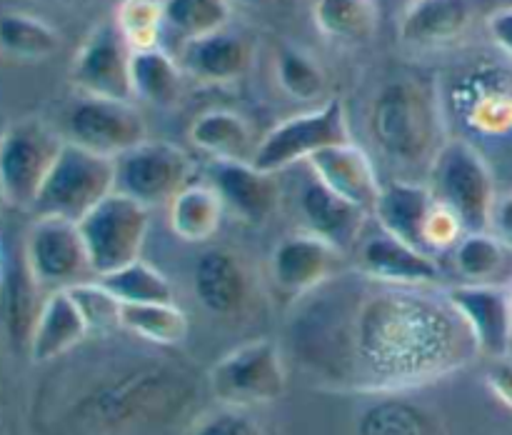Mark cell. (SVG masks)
<instances>
[{
	"label": "cell",
	"mask_w": 512,
	"mask_h": 435,
	"mask_svg": "<svg viewBox=\"0 0 512 435\" xmlns=\"http://www.w3.org/2000/svg\"><path fill=\"white\" fill-rule=\"evenodd\" d=\"M120 328L158 345H180L188 338V315L173 303H123Z\"/></svg>",
	"instance_id": "obj_30"
},
{
	"label": "cell",
	"mask_w": 512,
	"mask_h": 435,
	"mask_svg": "<svg viewBox=\"0 0 512 435\" xmlns=\"http://www.w3.org/2000/svg\"><path fill=\"white\" fill-rule=\"evenodd\" d=\"M130 45L115 20L95 25L73 58L70 80L83 95L110 100H133L130 83Z\"/></svg>",
	"instance_id": "obj_12"
},
{
	"label": "cell",
	"mask_w": 512,
	"mask_h": 435,
	"mask_svg": "<svg viewBox=\"0 0 512 435\" xmlns=\"http://www.w3.org/2000/svg\"><path fill=\"white\" fill-rule=\"evenodd\" d=\"M433 193L448 205L468 233L490 230L498 203L495 175L478 145L465 138H450L433 158Z\"/></svg>",
	"instance_id": "obj_4"
},
{
	"label": "cell",
	"mask_w": 512,
	"mask_h": 435,
	"mask_svg": "<svg viewBox=\"0 0 512 435\" xmlns=\"http://www.w3.org/2000/svg\"><path fill=\"white\" fill-rule=\"evenodd\" d=\"M188 135L195 148L213 160H250L258 145L248 120L228 108L200 113L190 125Z\"/></svg>",
	"instance_id": "obj_25"
},
{
	"label": "cell",
	"mask_w": 512,
	"mask_h": 435,
	"mask_svg": "<svg viewBox=\"0 0 512 435\" xmlns=\"http://www.w3.org/2000/svg\"><path fill=\"white\" fill-rule=\"evenodd\" d=\"M115 25L130 50L158 48L165 25L163 0H120L115 8Z\"/></svg>",
	"instance_id": "obj_36"
},
{
	"label": "cell",
	"mask_w": 512,
	"mask_h": 435,
	"mask_svg": "<svg viewBox=\"0 0 512 435\" xmlns=\"http://www.w3.org/2000/svg\"><path fill=\"white\" fill-rule=\"evenodd\" d=\"M490 230L503 240L508 248H512V195H505V198H498L493 210V223H490Z\"/></svg>",
	"instance_id": "obj_43"
},
{
	"label": "cell",
	"mask_w": 512,
	"mask_h": 435,
	"mask_svg": "<svg viewBox=\"0 0 512 435\" xmlns=\"http://www.w3.org/2000/svg\"><path fill=\"white\" fill-rule=\"evenodd\" d=\"M475 0H410L400 18V40L413 48H443L470 28Z\"/></svg>",
	"instance_id": "obj_19"
},
{
	"label": "cell",
	"mask_w": 512,
	"mask_h": 435,
	"mask_svg": "<svg viewBox=\"0 0 512 435\" xmlns=\"http://www.w3.org/2000/svg\"><path fill=\"white\" fill-rule=\"evenodd\" d=\"M348 140H353V135H350L345 103L340 98H330L273 125L255 145L250 160L265 173L278 175L293 165L308 163L310 155L318 150Z\"/></svg>",
	"instance_id": "obj_5"
},
{
	"label": "cell",
	"mask_w": 512,
	"mask_h": 435,
	"mask_svg": "<svg viewBox=\"0 0 512 435\" xmlns=\"http://www.w3.org/2000/svg\"><path fill=\"white\" fill-rule=\"evenodd\" d=\"M305 165L333 193L373 215L383 183H380L373 158L358 143L348 140V143L328 145L310 155Z\"/></svg>",
	"instance_id": "obj_17"
},
{
	"label": "cell",
	"mask_w": 512,
	"mask_h": 435,
	"mask_svg": "<svg viewBox=\"0 0 512 435\" xmlns=\"http://www.w3.org/2000/svg\"><path fill=\"white\" fill-rule=\"evenodd\" d=\"M23 255L35 280L48 290L70 288L95 278L78 223L63 218H35L25 235Z\"/></svg>",
	"instance_id": "obj_11"
},
{
	"label": "cell",
	"mask_w": 512,
	"mask_h": 435,
	"mask_svg": "<svg viewBox=\"0 0 512 435\" xmlns=\"http://www.w3.org/2000/svg\"><path fill=\"white\" fill-rule=\"evenodd\" d=\"M288 340L315 385L353 395L425 388L480 355L445 288L388 283L358 268L295 300Z\"/></svg>",
	"instance_id": "obj_1"
},
{
	"label": "cell",
	"mask_w": 512,
	"mask_h": 435,
	"mask_svg": "<svg viewBox=\"0 0 512 435\" xmlns=\"http://www.w3.org/2000/svg\"><path fill=\"white\" fill-rule=\"evenodd\" d=\"M178 63L185 75L203 83L238 80L250 65V45L228 28L180 45Z\"/></svg>",
	"instance_id": "obj_21"
},
{
	"label": "cell",
	"mask_w": 512,
	"mask_h": 435,
	"mask_svg": "<svg viewBox=\"0 0 512 435\" xmlns=\"http://www.w3.org/2000/svg\"><path fill=\"white\" fill-rule=\"evenodd\" d=\"M210 390L223 405L250 408L278 400L288 388L283 350L275 340L258 338L225 353L208 373Z\"/></svg>",
	"instance_id": "obj_7"
},
{
	"label": "cell",
	"mask_w": 512,
	"mask_h": 435,
	"mask_svg": "<svg viewBox=\"0 0 512 435\" xmlns=\"http://www.w3.org/2000/svg\"><path fill=\"white\" fill-rule=\"evenodd\" d=\"M358 270L388 283L423 288H440L445 280L433 253L388 233L380 225L375 233L358 240Z\"/></svg>",
	"instance_id": "obj_14"
},
{
	"label": "cell",
	"mask_w": 512,
	"mask_h": 435,
	"mask_svg": "<svg viewBox=\"0 0 512 435\" xmlns=\"http://www.w3.org/2000/svg\"><path fill=\"white\" fill-rule=\"evenodd\" d=\"M485 383L493 390L495 398L512 410V353L490 358L488 370H485Z\"/></svg>",
	"instance_id": "obj_41"
},
{
	"label": "cell",
	"mask_w": 512,
	"mask_h": 435,
	"mask_svg": "<svg viewBox=\"0 0 512 435\" xmlns=\"http://www.w3.org/2000/svg\"><path fill=\"white\" fill-rule=\"evenodd\" d=\"M190 175V155L168 140L145 138L115 158V190L140 200L148 208L170 203L173 195L190 183Z\"/></svg>",
	"instance_id": "obj_9"
},
{
	"label": "cell",
	"mask_w": 512,
	"mask_h": 435,
	"mask_svg": "<svg viewBox=\"0 0 512 435\" xmlns=\"http://www.w3.org/2000/svg\"><path fill=\"white\" fill-rule=\"evenodd\" d=\"M463 100L465 120L475 133L505 135L512 130V88L505 78H478Z\"/></svg>",
	"instance_id": "obj_31"
},
{
	"label": "cell",
	"mask_w": 512,
	"mask_h": 435,
	"mask_svg": "<svg viewBox=\"0 0 512 435\" xmlns=\"http://www.w3.org/2000/svg\"><path fill=\"white\" fill-rule=\"evenodd\" d=\"M95 278L140 258L150 228V208L113 190L78 223Z\"/></svg>",
	"instance_id": "obj_6"
},
{
	"label": "cell",
	"mask_w": 512,
	"mask_h": 435,
	"mask_svg": "<svg viewBox=\"0 0 512 435\" xmlns=\"http://www.w3.org/2000/svg\"><path fill=\"white\" fill-rule=\"evenodd\" d=\"M488 33L500 53L512 60V5H503L488 15Z\"/></svg>",
	"instance_id": "obj_42"
},
{
	"label": "cell",
	"mask_w": 512,
	"mask_h": 435,
	"mask_svg": "<svg viewBox=\"0 0 512 435\" xmlns=\"http://www.w3.org/2000/svg\"><path fill=\"white\" fill-rule=\"evenodd\" d=\"M510 260L512 248L493 230L465 233L453 248V265L463 275V283H498V275L510 268Z\"/></svg>",
	"instance_id": "obj_29"
},
{
	"label": "cell",
	"mask_w": 512,
	"mask_h": 435,
	"mask_svg": "<svg viewBox=\"0 0 512 435\" xmlns=\"http://www.w3.org/2000/svg\"><path fill=\"white\" fill-rule=\"evenodd\" d=\"M115 190V160L65 140L45 175L30 215L80 223L105 195Z\"/></svg>",
	"instance_id": "obj_3"
},
{
	"label": "cell",
	"mask_w": 512,
	"mask_h": 435,
	"mask_svg": "<svg viewBox=\"0 0 512 435\" xmlns=\"http://www.w3.org/2000/svg\"><path fill=\"white\" fill-rule=\"evenodd\" d=\"M208 183L223 198L225 213H233L243 223L263 225L278 210V178L253 165V160H213Z\"/></svg>",
	"instance_id": "obj_16"
},
{
	"label": "cell",
	"mask_w": 512,
	"mask_h": 435,
	"mask_svg": "<svg viewBox=\"0 0 512 435\" xmlns=\"http://www.w3.org/2000/svg\"><path fill=\"white\" fill-rule=\"evenodd\" d=\"M275 78H278L280 90L288 98L300 100V103H313L325 95L328 78L325 70L308 50L295 48V45H283L275 58Z\"/></svg>",
	"instance_id": "obj_34"
},
{
	"label": "cell",
	"mask_w": 512,
	"mask_h": 435,
	"mask_svg": "<svg viewBox=\"0 0 512 435\" xmlns=\"http://www.w3.org/2000/svg\"><path fill=\"white\" fill-rule=\"evenodd\" d=\"M190 435H265L258 420L245 408L223 405L220 410L203 415L190 430Z\"/></svg>",
	"instance_id": "obj_40"
},
{
	"label": "cell",
	"mask_w": 512,
	"mask_h": 435,
	"mask_svg": "<svg viewBox=\"0 0 512 435\" xmlns=\"http://www.w3.org/2000/svg\"><path fill=\"white\" fill-rule=\"evenodd\" d=\"M225 205L210 183H188L170 200L168 223L175 238L185 243H205L218 233Z\"/></svg>",
	"instance_id": "obj_26"
},
{
	"label": "cell",
	"mask_w": 512,
	"mask_h": 435,
	"mask_svg": "<svg viewBox=\"0 0 512 435\" xmlns=\"http://www.w3.org/2000/svg\"><path fill=\"white\" fill-rule=\"evenodd\" d=\"M200 305L213 315H235L248 300V273L228 250H205L193 270Z\"/></svg>",
	"instance_id": "obj_22"
},
{
	"label": "cell",
	"mask_w": 512,
	"mask_h": 435,
	"mask_svg": "<svg viewBox=\"0 0 512 435\" xmlns=\"http://www.w3.org/2000/svg\"><path fill=\"white\" fill-rule=\"evenodd\" d=\"M5 205H8V198H5V190H3V185H0V213H3Z\"/></svg>",
	"instance_id": "obj_45"
},
{
	"label": "cell",
	"mask_w": 512,
	"mask_h": 435,
	"mask_svg": "<svg viewBox=\"0 0 512 435\" xmlns=\"http://www.w3.org/2000/svg\"><path fill=\"white\" fill-rule=\"evenodd\" d=\"M100 283L120 300V303H173V283L163 270L145 263L143 258L113 270V273L98 275Z\"/></svg>",
	"instance_id": "obj_33"
},
{
	"label": "cell",
	"mask_w": 512,
	"mask_h": 435,
	"mask_svg": "<svg viewBox=\"0 0 512 435\" xmlns=\"http://www.w3.org/2000/svg\"><path fill=\"white\" fill-rule=\"evenodd\" d=\"M343 250L320 235L303 230L280 240L270 255V275L280 293L303 298L338 273Z\"/></svg>",
	"instance_id": "obj_15"
},
{
	"label": "cell",
	"mask_w": 512,
	"mask_h": 435,
	"mask_svg": "<svg viewBox=\"0 0 512 435\" xmlns=\"http://www.w3.org/2000/svg\"><path fill=\"white\" fill-rule=\"evenodd\" d=\"M165 25L185 40L225 30L233 13L230 0H163Z\"/></svg>",
	"instance_id": "obj_35"
},
{
	"label": "cell",
	"mask_w": 512,
	"mask_h": 435,
	"mask_svg": "<svg viewBox=\"0 0 512 435\" xmlns=\"http://www.w3.org/2000/svg\"><path fill=\"white\" fill-rule=\"evenodd\" d=\"M360 435H433V425L405 403H383L365 415Z\"/></svg>",
	"instance_id": "obj_37"
},
{
	"label": "cell",
	"mask_w": 512,
	"mask_h": 435,
	"mask_svg": "<svg viewBox=\"0 0 512 435\" xmlns=\"http://www.w3.org/2000/svg\"><path fill=\"white\" fill-rule=\"evenodd\" d=\"M510 353H512V350H510Z\"/></svg>",
	"instance_id": "obj_47"
},
{
	"label": "cell",
	"mask_w": 512,
	"mask_h": 435,
	"mask_svg": "<svg viewBox=\"0 0 512 435\" xmlns=\"http://www.w3.org/2000/svg\"><path fill=\"white\" fill-rule=\"evenodd\" d=\"M433 205L435 193L430 185L393 180V183L383 185V190H380L373 215L378 218V225L383 230L423 248V225Z\"/></svg>",
	"instance_id": "obj_24"
},
{
	"label": "cell",
	"mask_w": 512,
	"mask_h": 435,
	"mask_svg": "<svg viewBox=\"0 0 512 435\" xmlns=\"http://www.w3.org/2000/svg\"><path fill=\"white\" fill-rule=\"evenodd\" d=\"M235 5H245V8H263V5L273 3V0H230Z\"/></svg>",
	"instance_id": "obj_44"
},
{
	"label": "cell",
	"mask_w": 512,
	"mask_h": 435,
	"mask_svg": "<svg viewBox=\"0 0 512 435\" xmlns=\"http://www.w3.org/2000/svg\"><path fill=\"white\" fill-rule=\"evenodd\" d=\"M315 28L330 40L360 43L380 25V8L375 0H315Z\"/></svg>",
	"instance_id": "obj_28"
},
{
	"label": "cell",
	"mask_w": 512,
	"mask_h": 435,
	"mask_svg": "<svg viewBox=\"0 0 512 435\" xmlns=\"http://www.w3.org/2000/svg\"><path fill=\"white\" fill-rule=\"evenodd\" d=\"M183 68L178 58L165 53L163 48L133 50L130 55V83H133V98L145 100L158 108L175 105L183 90Z\"/></svg>",
	"instance_id": "obj_27"
},
{
	"label": "cell",
	"mask_w": 512,
	"mask_h": 435,
	"mask_svg": "<svg viewBox=\"0 0 512 435\" xmlns=\"http://www.w3.org/2000/svg\"><path fill=\"white\" fill-rule=\"evenodd\" d=\"M298 210L300 218H303L305 223V230L325 238L328 243H333L335 248L343 250V253L358 243L360 233H363L365 218L370 215L368 210L358 208L355 203H350V200L333 193V190H330L328 185L320 183L313 173H310V178L300 185Z\"/></svg>",
	"instance_id": "obj_18"
},
{
	"label": "cell",
	"mask_w": 512,
	"mask_h": 435,
	"mask_svg": "<svg viewBox=\"0 0 512 435\" xmlns=\"http://www.w3.org/2000/svg\"><path fill=\"white\" fill-rule=\"evenodd\" d=\"M90 333L83 313L68 288L50 290L43 300L38 320H35L33 335H30L28 355L35 365L50 363L60 355L70 353L75 345L85 340Z\"/></svg>",
	"instance_id": "obj_20"
},
{
	"label": "cell",
	"mask_w": 512,
	"mask_h": 435,
	"mask_svg": "<svg viewBox=\"0 0 512 435\" xmlns=\"http://www.w3.org/2000/svg\"><path fill=\"white\" fill-rule=\"evenodd\" d=\"M465 233H468V230L460 223L458 215H455L448 205L440 203V200L435 198V205L430 208L423 225V248L433 255L443 253V250H453Z\"/></svg>",
	"instance_id": "obj_39"
},
{
	"label": "cell",
	"mask_w": 512,
	"mask_h": 435,
	"mask_svg": "<svg viewBox=\"0 0 512 435\" xmlns=\"http://www.w3.org/2000/svg\"><path fill=\"white\" fill-rule=\"evenodd\" d=\"M60 48L53 25L28 13L0 15V50L18 60H45Z\"/></svg>",
	"instance_id": "obj_32"
},
{
	"label": "cell",
	"mask_w": 512,
	"mask_h": 435,
	"mask_svg": "<svg viewBox=\"0 0 512 435\" xmlns=\"http://www.w3.org/2000/svg\"><path fill=\"white\" fill-rule=\"evenodd\" d=\"M438 110L428 93L410 80H393L375 95L370 110V133L388 158L400 163H420L435 158L438 143Z\"/></svg>",
	"instance_id": "obj_2"
},
{
	"label": "cell",
	"mask_w": 512,
	"mask_h": 435,
	"mask_svg": "<svg viewBox=\"0 0 512 435\" xmlns=\"http://www.w3.org/2000/svg\"><path fill=\"white\" fill-rule=\"evenodd\" d=\"M68 293L78 303L90 330L120 328V305L123 303L98 278L70 285Z\"/></svg>",
	"instance_id": "obj_38"
},
{
	"label": "cell",
	"mask_w": 512,
	"mask_h": 435,
	"mask_svg": "<svg viewBox=\"0 0 512 435\" xmlns=\"http://www.w3.org/2000/svg\"><path fill=\"white\" fill-rule=\"evenodd\" d=\"M63 143V135L38 118L18 120L0 135V185L8 205L30 213Z\"/></svg>",
	"instance_id": "obj_8"
},
{
	"label": "cell",
	"mask_w": 512,
	"mask_h": 435,
	"mask_svg": "<svg viewBox=\"0 0 512 435\" xmlns=\"http://www.w3.org/2000/svg\"><path fill=\"white\" fill-rule=\"evenodd\" d=\"M40 290L43 285L35 280L23 253L5 260L3 283H0V315H3L5 333L15 348L28 350L35 320L45 300L40 298Z\"/></svg>",
	"instance_id": "obj_23"
},
{
	"label": "cell",
	"mask_w": 512,
	"mask_h": 435,
	"mask_svg": "<svg viewBox=\"0 0 512 435\" xmlns=\"http://www.w3.org/2000/svg\"><path fill=\"white\" fill-rule=\"evenodd\" d=\"M445 295L468 323L480 355L498 358L512 350V293L498 283L448 285Z\"/></svg>",
	"instance_id": "obj_13"
},
{
	"label": "cell",
	"mask_w": 512,
	"mask_h": 435,
	"mask_svg": "<svg viewBox=\"0 0 512 435\" xmlns=\"http://www.w3.org/2000/svg\"><path fill=\"white\" fill-rule=\"evenodd\" d=\"M65 140L105 158H118L148 138L143 115L130 100L80 95L65 115Z\"/></svg>",
	"instance_id": "obj_10"
},
{
	"label": "cell",
	"mask_w": 512,
	"mask_h": 435,
	"mask_svg": "<svg viewBox=\"0 0 512 435\" xmlns=\"http://www.w3.org/2000/svg\"><path fill=\"white\" fill-rule=\"evenodd\" d=\"M3 273H5V258H3V250H0V283H3Z\"/></svg>",
	"instance_id": "obj_46"
}]
</instances>
